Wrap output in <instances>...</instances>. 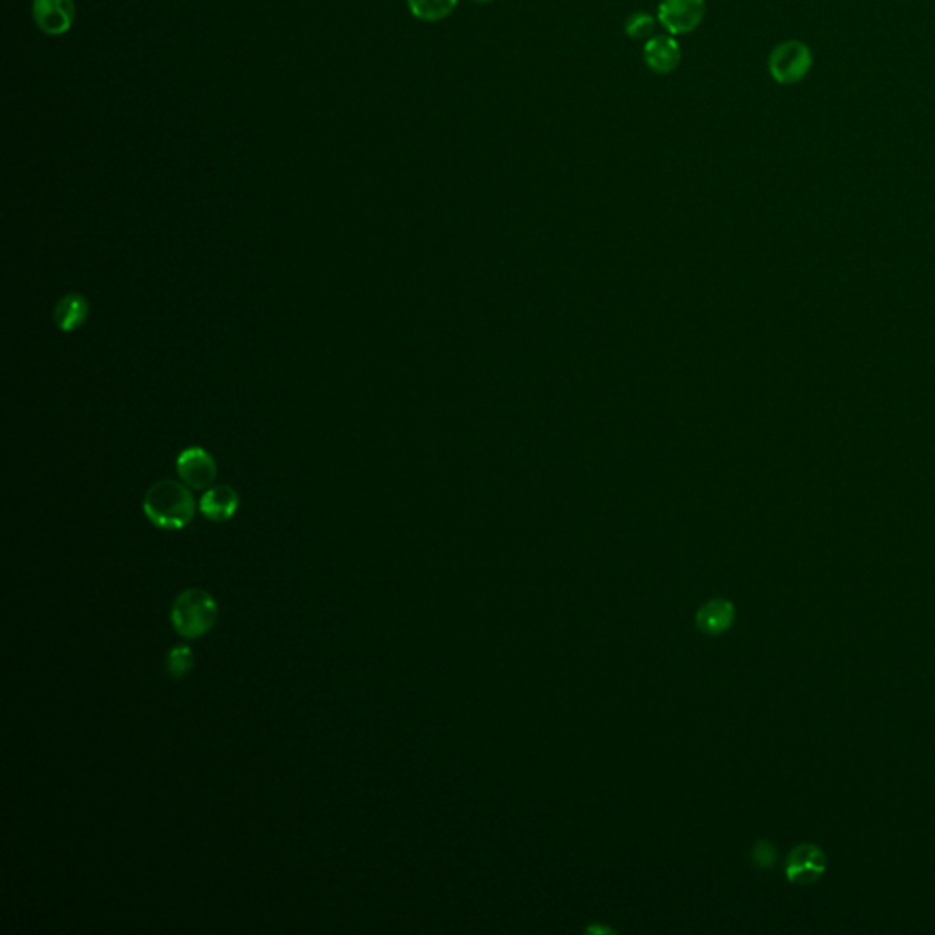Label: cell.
Segmentation results:
<instances>
[{
    "instance_id": "1",
    "label": "cell",
    "mask_w": 935,
    "mask_h": 935,
    "mask_svg": "<svg viewBox=\"0 0 935 935\" xmlns=\"http://www.w3.org/2000/svg\"><path fill=\"white\" fill-rule=\"evenodd\" d=\"M143 512L150 523L163 530H181L189 525L196 514V503L187 484L178 481H159L148 488L143 499Z\"/></svg>"
},
{
    "instance_id": "2",
    "label": "cell",
    "mask_w": 935,
    "mask_h": 935,
    "mask_svg": "<svg viewBox=\"0 0 935 935\" xmlns=\"http://www.w3.org/2000/svg\"><path fill=\"white\" fill-rule=\"evenodd\" d=\"M170 621L179 636L196 640L214 629L218 621V603L207 590H183L172 603Z\"/></svg>"
},
{
    "instance_id": "3",
    "label": "cell",
    "mask_w": 935,
    "mask_h": 935,
    "mask_svg": "<svg viewBox=\"0 0 935 935\" xmlns=\"http://www.w3.org/2000/svg\"><path fill=\"white\" fill-rule=\"evenodd\" d=\"M813 66V53L808 44L786 41L773 48L767 59L771 77L780 85H795L809 74Z\"/></svg>"
},
{
    "instance_id": "4",
    "label": "cell",
    "mask_w": 935,
    "mask_h": 935,
    "mask_svg": "<svg viewBox=\"0 0 935 935\" xmlns=\"http://www.w3.org/2000/svg\"><path fill=\"white\" fill-rule=\"evenodd\" d=\"M705 10V0H662L658 6V21L671 35H685L702 24Z\"/></svg>"
},
{
    "instance_id": "5",
    "label": "cell",
    "mask_w": 935,
    "mask_h": 935,
    "mask_svg": "<svg viewBox=\"0 0 935 935\" xmlns=\"http://www.w3.org/2000/svg\"><path fill=\"white\" fill-rule=\"evenodd\" d=\"M828 859L826 853L815 844H799L788 855L786 877L789 883L809 886L820 881L826 872Z\"/></svg>"
},
{
    "instance_id": "6",
    "label": "cell",
    "mask_w": 935,
    "mask_h": 935,
    "mask_svg": "<svg viewBox=\"0 0 935 935\" xmlns=\"http://www.w3.org/2000/svg\"><path fill=\"white\" fill-rule=\"evenodd\" d=\"M179 477L192 490H205L216 479V463L209 452L198 446H190L179 453L176 461Z\"/></svg>"
},
{
    "instance_id": "7",
    "label": "cell",
    "mask_w": 935,
    "mask_h": 935,
    "mask_svg": "<svg viewBox=\"0 0 935 935\" xmlns=\"http://www.w3.org/2000/svg\"><path fill=\"white\" fill-rule=\"evenodd\" d=\"M33 21L46 35H64L75 21L74 0H33Z\"/></svg>"
},
{
    "instance_id": "8",
    "label": "cell",
    "mask_w": 935,
    "mask_h": 935,
    "mask_svg": "<svg viewBox=\"0 0 935 935\" xmlns=\"http://www.w3.org/2000/svg\"><path fill=\"white\" fill-rule=\"evenodd\" d=\"M643 59L654 74H671L680 66L682 48L671 33L652 35L643 46Z\"/></svg>"
},
{
    "instance_id": "9",
    "label": "cell",
    "mask_w": 935,
    "mask_h": 935,
    "mask_svg": "<svg viewBox=\"0 0 935 935\" xmlns=\"http://www.w3.org/2000/svg\"><path fill=\"white\" fill-rule=\"evenodd\" d=\"M735 618V605L729 599L715 598L709 599L698 609L694 616V623L698 631L704 632L707 636H720L733 627Z\"/></svg>"
},
{
    "instance_id": "10",
    "label": "cell",
    "mask_w": 935,
    "mask_h": 935,
    "mask_svg": "<svg viewBox=\"0 0 935 935\" xmlns=\"http://www.w3.org/2000/svg\"><path fill=\"white\" fill-rule=\"evenodd\" d=\"M238 506H240L238 492L229 484H220V486L209 488L201 497L200 512L214 523H223V521H229L232 515L238 512Z\"/></svg>"
},
{
    "instance_id": "11",
    "label": "cell",
    "mask_w": 935,
    "mask_h": 935,
    "mask_svg": "<svg viewBox=\"0 0 935 935\" xmlns=\"http://www.w3.org/2000/svg\"><path fill=\"white\" fill-rule=\"evenodd\" d=\"M90 313V305L86 298L79 293H70L63 296L53 309V322L64 333L75 331L85 324Z\"/></svg>"
},
{
    "instance_id": "12",
    "label": "cell",
    "mask_w": 935,
    "mask_h": 935,
    "mask_svg": "<svg viewBox=\"0 0 935 935\" xmlns=\"http://www.w3.org/2000/svg\"><path fill=\"white\" fill-rule=\"evenodd\" d=\"M411 15L424 22H439L452 15L459 0H406Z\"/></svg>"
},
{
    "instance_id": "13",
    "label": "cell",
    "mask_w": 935,
    "mask_h": 935,
    "mask_svg": "<svg viewBox=\"0 0 935 935\" xmlns=\"http://www.w3.org/2000/svg\"><path fill=\"white\" fill-rule=\"evenodd\" d=\"M192 667H194V652L189 645H179V647L170 649L169 656H167V673L172 678L176 680L185 678L192 671Z\"/></svg>"
},
{
    "instance_id": "14",
    "label": "cell",
    "mask_w": 935,
    "mask_h": 935,
    "mask_svg": "<svg viewBox=\"0 0 935 935\" xmlns=\"http://www.w3.org/2000/svg\"><path fill=\"white\" fill-rule=\"evenodd\" d=\"M654 28H656V19L647 11H636V13L629 15V19L625 22V33L631 39L652 37Z\"/></svg>"
},
{
    "instance_id": "15",
    "label": "cell",
    "mask_w": 935,
    "mask_h": 935,
    "mask_svg": "<svg viewBox=\"0 0 935 935\" xmlns=\"http://www.w3.org/2000/svg\"><path fill=\"white\" fill-rule=\"evenodd\" d=\"M751 859H753V864L762 868V870H769L775 866L777 862V850L771 842L760 841L753 846L751 850Z\"/></svg>"
},
{
    "instance_id": "16",
    "label": "cell",
    "mask_w": 935,
    "mask_h": 935,
    "mask_svg": "<svg viewBox=\"0 0 935 935\" xmlns=\"http://www.w3.org/2000/svg\"><path fill=\"white\" fill-rule=\"evenodd\" d=\"M477 2H492V0H477Z\"/></svg>"
}]
</instances>
